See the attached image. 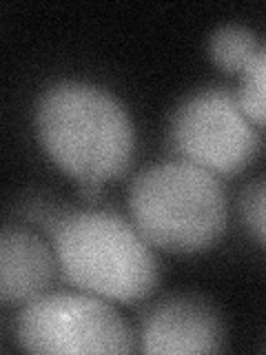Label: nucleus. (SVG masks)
Wrapping results in <instances>:
<instances>
[{"label": "nucleus", "mask_w": 266, "mask_h": 355, "mask_svg": "<svg viewBox=\"0 0 266 355\" xmlns=\"http://www.w3.org/2000/svg\"><path fill=\"white\" fill-rule=\"evenodd\" d=\"M36 136L55 166L96 196L131 164L136 133L118 98L103 87L60 80L49 85L36 103Z\"/></svg>", "instance_id": "f257e3e1"}, {"label": "nucleus", "mask_w": 266, "mask_h": 355, "mask_svg": "<svg viewBox=\"0 0 266 355\" xmlns=\"http://www.w3.org/2000/svg\"><path fill=\"white\" fill-rule=\"evenodd\" d=\"M20 349L29 353L85 355L131 353L127 322L107 300L85 293L38 295L20 309L14 324Z\"/></svg>", "instance_id": "20e7f679"}, {"label": "nucleus", "mask_w": 266, "mask_h": 355, "mask_svg": "<svg viewBox=\"0 0 266 355\" xmlns=\"http://www.w3.org/2000/svg\"><path fill=\"white\" fill-rule=\"evenodd\" d=\"M260 44L255 33L242 25H224L209 38V55L222 71L244 73V69L258 55Z\"/></svg>", "instance_id": "6e6552de"}, {"label": "nucleus", "mask_w": 266, "mask_h": 355, "mask_svg": "<svg viewBox=\"0 0 266 355\" xmlns=\"http://www.w3.org/2000/svg\"><path fill=\"white\" fill-rule=\"evenodd\" d=\"M51 240L66 280L91 295L136 302L158 282L151 244L111 211L82 209L55 216Z\"/></svg>", "instance_id": "f03ea898"}, {"label": "nucleus", "mask_w": 266, "mask_h": 355, "mask_svg": "<svg viewBox=\"0 0 266 355\" xmlns=\"http://www.w3.org/2000/svg\"><path fill=\"white\" fill-rule=\"evenodd\" d=\"M169 138L184 162L215 175L242 171L260 147L255 125L227 89H202L184 98L171 116Z\"/></svg>", "instance_id": "39448f33"}, {"label": "nucleus", "mask_w": 266, "mask_h": 355, "mask_svg": "<svg viewBox=\"0 0 266 355\" xmlns=\"http://www.w3.org/2000/svg\"><path fill=\"white\" fill-rule=\"evenodd\" d=\"M129 211L140 236L166 253L206 251L227 227V196L215 173L184 160L138 173L129 189Z\"/></svg>", "instance_id": "7ed1b4c3"}, {"label": "nucleus", "mask_w": 266, "mask_h": 355, "mask_svg": "<svg viewBox=\"0 0 266 355\" xmlns=\"http://www.w3.org/2000/svg\"><path fill=\"white\" fill-rule=\"evenodd\" d=\"M224 327L213 304L197 295H171L155 304L142 322L140 349L160 355L218 353Z\"/></svg>", "instance_id": "423d86ee"}, {"label": "nucleus", "mask_w": 266, "mask_h": 355, "mask_svg": "<svg viewBox=\"0 0 266 355\" xmlns=\"http://www.w3.org/2000/svg\"><path fill=\"white\" fill-rule=\"evenodd\" d=\"M236 98L253 125L266 129V47H260L253 62L240 76Z\"/></svg>", "instance_id": "1a4fd4ad"}, {"label": "nucleus", "mask_w": 266, "mask_h": 355, "mask_svg": "<svg viewBox=\"0 0 266 355\" xmlns=\"http://www.w3.org/2000/svg\"><path fill=\"white\" fill-rule=\"evenodd\" d=\"M240 216L251 236L266 249V178L244 189L240 198Z\"/></svg>", "instance_id": "9d476101"}, {"label": "nucleus", "mask_w": 266, "mask_h": 355, "mask_svg": "<svg viewBox=\"0 0 266 355\" xmlns=\"http://www.w3.org/2000/svg\"><path fill=\"white\" fill-rule=\"evenodd\" d=\"M53 277V255L27 229L0 233V300L3 306H25L44 293Z\"/></svg>", "instance_id": "0eeeda50"}]
</instances>
